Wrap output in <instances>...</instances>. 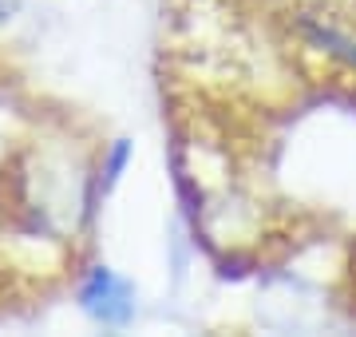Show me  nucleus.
Wrapping results in <instances>:
<instances>
[{"label":"nucleus","mask_w":356,"mask_h":337,"mask_svg":"<svg viewBox=\"0 0 356 337\" xmlns=\"http://www.w3.org/2000/svg\"><path fill=\"white\" fill-rule=\"evenodd\" d=\"M79 310L107 329H123L135 322V285L111 266H95L79 282Z\"/></svg>","instance_id":"obj_1"},{"label":"nucleus","mask_w":356,"mask_h":337,"mask_svg":"<svg viewBox=\"0 0 356 337\" xmlns=\"http://www.w3.org/2000/svg\"><path fill=\"white\" fill-rule=\"evenodd\" d=\"M131 159V139H115L111 151H107V163H103V191H111L115 182H119V175H123V167H127Z\"/></svg>","instance_id":"obj_2"}]
</instances>
